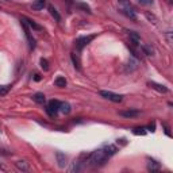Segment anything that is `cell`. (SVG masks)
I'll list each match as a JSON object with an SVG mask.
<instances>
[{"mask_svg": "<svg viewBox=\"0 0 173 173\" xmlns=\"http://www.w3.org/2000/svg\"><path fill=\"white\" fill-rule=\"evenodd\" d=\"M116 152H118V147L115 145H107V146L102 147V149H97L92 154H89L87 162L93 168H99V166L104 165L107 160L114 156Z\"/></svg>", "mask_w": 173, "mask_h": 173, "instance_id": "6da1fadb", "label": "cell"}, {"mask_svg": "<svg viewBox=\"0 0 173 173\" xmlns=\"http://www.w3.org/2000/svg\"><path fill=\"white\" fill-rule=\"evenodd\" d=\"M59 104H61V102H58V100H50L49 106L46 107V112L50 116H56L57 112L59 111Z\"/></svg>", "mask_w": 173, "mask_h": 173, "instance_id": "7a4b0ae2", "label": "cell"}, {"mask_svg": "<svg viewBox=\"0 0 173 173\" xmlns=\"http://www.w3.org/2000/svg\"><path fill=\"white\" fill-rule=\"evenodd\" d=\"M100 95H102L103 97H106V99L111 100V102H114V103L122 102V97H123L122 95L114 93V92H111V91H100Z\"/></svg>", "mask_w": 173, "mask_h": 173, "instance_id": "3957f363", "label": "cell"}, {"mask_svg": "<svg viewBox=\"0 0 173 173\" xmlns=\"http://www.w3.org/2000/svg\"><path fill=\"white\" fill-rule=\"evenodd\" d=\"M93 38H95V35H88V37H81V38H77L76 42H74V43H76V49L80 52V50L83 49L84 46H87Z\"/></svg>", "mask_w": 173, "mask_h": 173, "instance_id": "277c9868", "label": "cell"}, {"mask_svg": "<svg viewBox=\"0 0 173 173\" xmlns=\"http://www.w3.org/2000/svg\"><path fill=\"white\" fill-rule=\"evenodd\" d=\"M121 11L123 12L127 18H130V19L133 20H137V14H135V11L133 10V7H131L130 4H126V5H122Z\"/></svg>", "mask_w": 173, "mask_h": 173, "instance_id": "5b68a950", "label": "cell"}, {"mask_svg": "<svg viewBox=\"0 0 173 173\" xmlns=\"http://www.w3.org/2000/svg\"><path fill=\"white\" fill-rule=\"evenodd\" d=\"M20 22H22V26H23V29H24V33H26V38H27V41H29L30 49H34V48H35V39H34L33 35H31V31L29 29V26H27L23 20H20Z\"/></svg>", "mask_w": 173, "mask_h": 173, "instance_id": "8992f818", "label": "cell"}, {"mask_svg": "<svg viewBox=\"0 0 173 173\" xmlns=\"http://www.w3.org/2000/svg\"><path fill=\"white\" fill-rule=\"evenodd\" d=\"M20 20H23L24 23H26L27 26H29L30 29H33V30H37V31H41V30H42V27H41L39 24H37L35 22H33L31 19H29V18H26V16H22Z\"/></svg>", "mask_w": 173, "mask_h": 173, "instance_id": "52a82bcc", "label": "cell"}, {"mask_svg": "<svg viewBox=\"0 0 173 173\" xmlns=\"http://www.w3.org/2000/svg\"><path fill=\"white\" fill-rule=\"evenodd\" d=\"M56 158H57V162H58V166L59 168H65L67 165V156L61 152H57L56 153Z\"/></svg>", "mask_w": 173, "mask_h": 173, "instance_id": "ba28073f", "label": "cell"}, {"mask_svg": "<svg viewBox=\"0 0 173 173\" xmlns=\"http://www.w3.org/2000/svg\"><path fill=\"white\" fill-rule=\"evenodd\" d=\"M147 169H149L150 172H158L160 169H161V166H160V162H157L156 160L149 158V162H147Z\"/></svg>", "mask_w": 173, "mask_h": 173, "instance_id": "9c48e42d", "label": "cell"}, {"mask_svg": "<svg viewBox=\"0 0 173 173\" xmlns=\"http://www.w3.org/2000/svg\"><path fill=\"white\" fill-rule=\"evenodd\" d=\"M121 116H124V118H135V116L139 115V111L138 110H128V111H121L119 112Z\"/></svg>", "mask_w": 173, "mask_h": 173, "instance_id": "30bf717a", "label": "cell"}, {"mask_svg": "<svg viewBox=\"0 0 173 173\" xmlns=\"http://www.w3.org/2000/svg\"><path fill=\"white\" fill-rule=\"evenodd\" d=\"M149 85L153 88V89H156V91H158V92H161V93H166L168 92V88H166L165 85H161V84H157V83H154V81H152V83H149Z\"/></svg>", "mask_w": 173, "mask_h": 173, "instance_id": "8fae6325", "label": "cell"}, {"mask_svg": "<svg viewBox=\"0 0 173 173\" xmlns=\"http://www.w3.org/2000/svg\"><path fill=\"white\" fill-rule=\"evenodd\" d=\"M33 100H34L35 103H38V104H43V103L46 102V97H45V95H43V93L38 92V93H35V95L33 96Z\"/></svg>", "mask_w": 173, "mask_h": 173, "instance_id": "7c38bea8", "label": "cell"}, {"mask_svg": "<svg viewBox=\"0 0 173 173\" xmlns=\"http://www.w3.org/2000/svg\"><path fill=\"white\" fill-rule=\"evenodd\" d=\"M16 168L19 169V171H22V172H29L30 171V166H29V164H27L26 161H18L16 162Z\"/></svg>", "mask_w": 173, "mask_h": 173, "instance_id": "4fadbf2b", "label": "cell"}, {"mask_svg": "<svg viewBox=\"0 0 173 173\" xmlns=\"http://www.w3.org/2000/svg\"><path fill=\"white\" fill-rule=\"evenodd\" d=\"M54 84H56V87H58V88H65V87H67V78L59 76V77L56 78Z\"/></svg>", "mask_w": 173, "mask_h": 173, "instance_id": "5bb4252c", "label": "cell"}, {"mask_svg": "<svg viewBox=\"0 0 173 173\" xmlns=\"http://www.w3.org/2000/svg\"><path fill=\"white\" fill-rule=\"evenodd\" d=\"M49 12H50V15H52L53 18H54L57 22H61V16H59V14H58V11L56 10L53 5H49Z\"/></svg>", "mask_w": 173, "mask_h": 173, "instance_id": "9a60e30c", "label": "cell"}, {"mask_svg": "<svg viewBox=\"0 0 173 173\" xmlns=\"http://www.w3.org/2000/svg\"><path fill=\"white\" fill-rule=\"evenodd\" d=\"M72 61H73V64H74V68H76L77 70H80L81 69L80 58H78V56H76V53H72Z\"/></svg>", "mask_w": 173, "mask_h": 173, "instance_id": "2e32d148", "label": "cell"}, {"mask_svg": "<svg viewBox=\"0 0 173 173\" xmlns=\"http://www.w3.org/2000/svg\"><path fill=\"white\" fill-rule=\"evenodd\" d=\"M59 111H61L62 114H69V112H70V104H69V103H61V104H59Z\"/></svg>", "mask_w": 173, "mask_h": 173, "instance_id": "e0dca14e", "label": "cell"}, {"mask_svg": "<svg viewBox=\"0 0 173 173\" xmlns=\"http://www.w3.org/2000/svg\"><path fill=\"white\" fill-rule=\"evenodd\" d=\"M45 7V0H35V3L33 4V10H42V8Z\"/></svg>", "mask_w": 173, "mask_h": 173, "instance_id": "ac0fdd59", "label": "cell"}, {"mask_svg": "<svg viewBox=\"0 0 173 173\" xmlns=\"http://www.w3.org/2000/svg\"><path fill=\"white\" fill-rule=\"evenodd\" d=\"M127 33H128V35H130V38L133 39V43H134V45H138L137 42H139V41H141V37L138 35L135 31H127Z\"/></svg>", "mask_w": 173, "mask_h": 173, "instance_id": "d6986e66", "label": "cell"}, {"mask_svg": "<svg viewBox=\"0 0 173 173\" xmlns=\"http://www.w3.org/2000/svg\"><path fill=\"white\" fill-rule=\"evenodd\" d=\"M11 85H0V96H4L10 92Z\"/></svg>", "mask_w": 173, "mask_h": 173, "instance_id": "ffe728a7", "label": "cell"}, {"mask_svg": "<svg viewBox=\"0 0 173 173\" xmlns=\"http://www.w3.org/2000/svg\"><path fill=\"white\" fill-rule=\"evenodd\" d=\"M142 49H143V52L146 53V54H149V56H152V54H153V48H152V46H149V45H143V46H142Z\"/></svg>", "mask_w": 173, "mask_h": 173, "instance_id": "44dd1931", "label": "cell"}, {"mask_svg": "<svg viewBox=\"0 0 173 173\" xmlns=\"http://www.w3.org/2000/svg\"><path fill=\"white\" fill-rule=\"evenodd\" d=\"M41 68L42 69H45V70H49V64H48V61L46 59H41Z\"/></svg>", "mask_w": 173, "mask_h": 173, "instance_id": "7402d4cb", "label": "cell"}, {"mask_svg": "<svg viewBox=\"0 0 173 173\" xmlns=\"http://www.w3.org/2000/svg\"><path fill=\"white\" fill-rule=\"evenodd\" d=\"M134 134H137V135H145V134H146V131H145V128H134Z\"/></svg>", "mask_w": 173, "mask_h": 173, "instance_id": "603a6c76", "label": "cell"}, {"mask_svg": "<svg viewBox=\"0 0 173 173\" xmlns=\"http://www.w3.org/2000/svg\"><path fill=\"white\" fill-rule=\"evenodd\" d=\"M139 4H143V5H150L153 4V0H138Z\"/></svg>", "mask_w": 173, "mask_h": 173, "instance_id": "cb8c5ba5", "label": "cell"}, {"mask_svg": "<svg viewBox=\"0 0 173 173\" xmlns=\"http://www.w3.org/2000/svg\"><path fill=\"white\" fill-rule=\"evenodd\" d=\"M146 18H147V19H150V20H153V23H156V18H154L153 15H150L149 12H147V14H146Z\"/></svg>", "mask_w": 173, "mask_h": 173, "instance_id": "d4e9b609", "label": "cell"}, {"mask_svg": "<svg viewBox=\"0 0 173 173\" xmlns=\"http://www.w3.org/2000/svg\"><path fill=\"white\" fill-rule=\"evenodd\" d=\"M119 3H121L122 5H126V4H128V2H127V0H119Z\"/></svg>", "mask_w": 173, "mask_h": 173, "instance_id": "484cf974", "label": "cell"}, {"mask_svg": "<svg viewBox=\"0 0 173 173\" xmlns=\"http://www.w3.org/2000/svg\"><path fill=\"white\" fill-rule=\"evenodd\" d=\"M34 80H35V81H39V80H41V76H39V74H35V76H34Z\"/></svg>", "mask_w": 173, "mask_h": 173, "instance_id": "4316f807", "label": "cell"}]
</instances>
